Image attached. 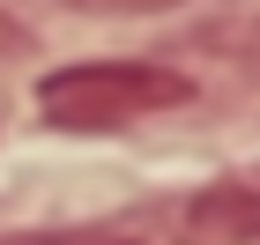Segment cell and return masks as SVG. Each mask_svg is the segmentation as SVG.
Here are the masks:
<instances>
[{
  "instance_id": "6da1fadb",
  "label": "cell",
  "mask_w": 260,
  "mask_h": 245,
  "mask_svg": "<svg viewBox=\"0 0 260 245\" xmlns=\"http://www.w3.org/2000/svg\"><path fill=\"white\" fill-rule=\"evenodd\" d=\"M186 97H193V82L156 60H82L38 82V112L67 134H104V126L149 119V112H179Z\"/></svg>"
},
{
  "instance_id": "7a4b0ae2",
  "label": "cell",
  "mask_w": 260,
  "mask_h": 245,
  "mask_svg": "<svg viewBox=\"0 0 260 245\" xmlns=\"http://www.w3.org/2000/svg\"><path fill=\"white\" fill-rule=\"evenodd\" d=\"M186 223H193L208 245H260V171L201 186L193 208H186Z\"/></svg>"
},
{
  "instance_id": "3957f363",
  "label": "cell",
  "mask_w": 260,
  "mask_h": 245,
  "mask_svg": "<svg viewBox=\"0 0 260 245\" xmlns=\"http://www.w3.org/2000/svg\"><path fill=\"white\" fill-rule=\"evenodd\" d=\"M0 245H156V238L119 230V223H89V230H30V238H0Z\"/></svg>"
},
{
  "instance_id": "277c9868",
  "label": "cell",
  "mask_w": 260,
  "mask_h": 245,
  "mask_svg": "<svg viewBox=\"0 0 260 245\" xmlns=\"http://www.w3.org/2000/svg\"><path fill=\"white\" fill-rule=\"evenodd\" d=\"M75 8H104V15H156V8H179V0H75Z\"/></svg>"
},
{
  "instance_id": "5b68a950",
  "label": "cell",
  "mask_w": 260,
  "mask_h": 245,
  "mask_svg": "<svg viewBox=\"0 0 260 245\" xmlns=\"http://www.w3.org/2000/svg\"><path fill=\"white\" fill-rule=\"evenodd\" d=\"M15 52H30V30L15 15H0V60H15Z\"/></svg>"
}]
</instances>
